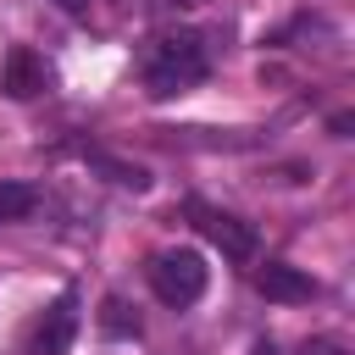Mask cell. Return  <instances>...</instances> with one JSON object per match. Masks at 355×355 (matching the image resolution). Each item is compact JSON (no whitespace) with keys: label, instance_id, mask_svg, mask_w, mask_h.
I'll return each instance as SVG.
<instances>
[{"label":"cell","instance_id":"obj_1","mask_svg":"<svg viewBox=\"0 0 355 355\" xmlns=\"http://www.w3.org/2000/svg\"><path fill=\"white\" fill-rule=\"evenodd\" d=\"M205 72H211V55H205V39L200 33H166L144 55V89L155 100H172V94L194 89Z\"/></svg>","mask_w":355,"mask_h":355},{"label":"cell","instance_id":"obj_2","mask_svg":"<svg viewBox=\"0 0 355 355\" xmlns=\"http://www.w3.org/2000/svg\"><path fill=\"white\" fill-rule=\"evenodd\" d=\"M205 277H211V266H205L200 250H161V255L150 261V288H155V300L172 305V311L194 305V300L205 294Z\"/></svg>","mask_w":355,"mask_h":355},{"label":"cell","instance_id":"obj_3","mask_svg":"<svg viewBox=\"0 0 355 355\" xmlns=\"http://www.w3.org/2000/svg\"><path fill=\"white\" fill-rule=\"evenodd\" d=\"M0 89H6L11 100H39V94H50V89H55V67H50L39 50L17 44V50H6V67H0Z\"/></svg>","mask_w":355,"mask_h":355},{"label":"cell","instance_id":"obj_4","mask_svg":"<svg viewBox=\"0 0 355 355\" xmlns=\"http://www.w3.org/2000/svg\"><path fill=\"white\" fill-rule=\"evenodd\" d=\"M78 322H83L78 294H72V288H67V294H55V300H50V311L39 316V327H33V355H67V349H72V338H78Z\"/></svg>","mask_w":355,"mask_h":355},{"label":"cell","instance_id":"obj_5","mask_svg":"<svg viewBox=\"0 0 355 355\" xmlns=\"http://www.w3.org/2000/svg\"><path fill=\"white\" fill-rule=\"evenodd\" d=\"M200 233H205L227 261H255V227L239 222L233 211H200Z\"/></svg>","mask_w":355,"mask_h":355},{"label":"cell","instance_id":"obj_6","mask_svg":"<svg viewBox=\"0 0 355 355\" xmlns=\"http://www.w3.org/2000/svg\"><path fill=\"white\" fill-rule=\"evenodd\" d=\"M255 294H266V300H277V305H305V300H316V277H305L300 266L266 261V266L255 272Z\"/></svg>","mask_w":355,"mask_h":355},{"label":"cell","instance_id":"obj_7","mask_svg":"<svg viewBox=\"0 0 355 355\" xmlns=\"http://www.w3.org/2000/svg\"><path fill=\"white\" fill-rule=\"evenodd\" d=\"M100 333H105V338H139V311H133L122 294H105V305H100Z\"/></svg>","mask_w":355,"mask_h":355},{"label":"cell","instance_id":"obj_8","mask_svg":"<svg viewBox=\"0 0 355 355\" xmlns=\"http://www.w3.org/2000/svg\"><path fill=\"white\" fill-rule=\"evenodd\" d=\"M39 211V189L33 183H0V227L6 222H28Z\"/></svg>","mask_w":355,"mask_h":355},{"label":"cell","instance_id":"obj_9","mask_svg":"<svg viewBox=\"0 0 355 355\" xmlns=\"http://www.w3.org/2000/svg\"><path fill=\"white\" fill-rule=\"evenodd\" d=\"M100 172H111V183H122V189H150V172L144 166H128V161H111V155H89Z\"/></svg>","mask_w":355,"mask_h":355},{"label":"cell","instance_id":"obj_10","mask_svg":"<svg viewBox=\"0 0 355 355\" xmlns=\"http://www.w3.org/2000/svg\"><path fill=\"white\" fill-rule=\"evenodd\" d=\"M305 355H344V344H333V338H311Z\"/></svg>","mask_w":355,"mask_h":355},{"label":"cell","instance_id":"obj_11","mask_svg":"<svg viewBox=\"0 0 355 355\" xmlns=\"http://www.w3.org/2000/svg\"><path fill=\"white\" fill-rule=\"evenodd\" d=\"M161 11H194V6H205V0H155Z\"/></svg>","mask_w":355,"mask_h":355},{"label":"cell","instance_id":"obj_12","mask_svg":"<svg viewBox=\"0 0 355 355\" xmlns=\"http://www.w3.org/2000/svg\"><path fill=\"white\" fill-rule=\"evenodd\" d=\"M61 11H67V17H83V11H89V0H61Z\"/></svg>","mask_w":355,"mask_h":355}]
</instances>
